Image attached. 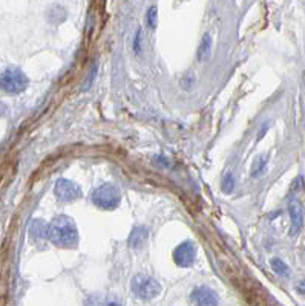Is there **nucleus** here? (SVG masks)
I'll list each match as a JSON object with an SVG mask.
<instances>
[{
    "instance_id": "0eeeda50",
    "label": "nucleus",
    "mask_w": 305,
    "mask_h": 306,
    "mask_svg": "<svg viewBox=\"0 0 305 306\" xmlns=\"http://www.w3.org/2000/svg\"><path fill=\"white\" fill-rule=\"evenodd\" d=\"M192 300L195 306H218L220 299L218 294L207 288V287H200L192 293Z\"/></svg>"
},
{
    "instance_id": "1a4fd4ad",
    "label": "nucleus",
    "mask_w": 305,
    "mask_h": 306,
    "mask_svg": "<svg viewBox=\"0 0 305 306\" xmlns=\"http://www.w3.org/2000/svg\"><path fill=\"white\" fill-rule=\"evenodd\" d=\"M146 239H147V231L144 228H135L130 239H129V244L134 248H140L146 242Z\"/></svg>"
},
{
    "instance_id": "6e6552de",
    "label": "nucleus",
    "mask_w": 305,
    "mask_h": 306,
    "mask_svg": "<svg viewBox=\"0 0 305 306\" xmlns=\"http://www.w3.org/2000/svg\"><path fill=\"white\" fill-rule=\"evenodd\" d=\"M290 216H292V234H298L302 228V207L299 202H293L290 205Z\"/></svg>"
},
{
    "instance_id": "9d476101",
    "label": "nucleus",
    "mask_w": 305,
    "mask_h": 306,
    "mask_svg": "<svg viewBox=\"0 0 305 306\" xmlns=\"http://www.w3.org/2000/svg\"><path fill=\"white\" fill-rule=\"evenodd\" d=\"M272 267H273V270H275L279 276H289V274H290L289 267H287L281 259H273V261H272Z\"/></svg>"
},
{
    "instance_id": "39448f33",
    "label": "nucleus",
    "mask_w": 305,
    "mask_h": 306,
    "mask_svg": "<svg viewBox=\"0 0 305 306\" xmlns=\"http://www.w3.org/2000/svg\"><path fill=\"white\" fill-rule=\"evenodd\" d=\"M54 192H55V196L60 202H74L81 196L80 187L69 179H58Z\"/></svg>"
},
{
    "instance_id": "20e7f679",
    "label": "nucleus",
    "mask_w": 305,
    "mask_h": 306,
    "mask_svg": "<svg viewBox=\"0 0 305 306\" xmlns=\"http://www.w3.org/2000/svg\"><path fill=\"white\" fill-rule=\"evenodd\" d=\"M130 287H132V293H134L138 299H141V300L155 299V297L161 293L160 284H158L155 279H152V277H149V276H143V274L135 276V277L132 279Z\"/></svg>"
},
{
    "instance_id": "f257e3e1",
    "label": "nucleus",
    "mask_w": 305,
    "mask_h": 306,
    "mask_svg": "<svg viewBox=\"0 0 305 306\" xmlns=\"http://www.w3.org/2000/svg\"><path fill=\"white\" fill-rule=\"evenodd\" d=\"M48 239L60 248L75 247L78 241V231L75 222L64 215L57 216L48 225Z\"/></svg>"
},
{
    "instance_id": "7ed1b4c3",
    "label": "nucleus",
    "mask_w": 305,
    "mask_h": 306,
    "mask_svg": "<svg viewBox=\"0 0 305 306\" xmlns=\"http://www.w3.org/2000/svg\"><path fill=\"white\" fill-rule=\"evenodd\" d=\"M121 201L120 190L112 184H103L92 193V202L104 210H114Z\"/></svg>"
},
{
    "instance_id": "f03ea898",
    "label": "nucleus",
    "mask_w": 305,
    "mask_h": 306,
    "mask_svg": "<svg viewBox=\"0 0 305 306\" xmlns=\"http://www.w3.org/2000/svg\"><path fill=\"white\" fill-rule=\"evenodd\" d=\"M28 77L17 67H9L0 74V89L6 93H20L28 87Z\"/></svg>"
},
{
    "instance_id": "ddd939ff",
    "label": "nucleus",
    "mask_w": 305,
    "mask_h": 306,
    "mask_svg": "<svg viewBox=\"0 0 305 306\" xmlns=\"http://www.w3.org/2000/svg\"><path fill=\"white\" fill-rule=\"evenodd\" d=\"M147 25H149V28L157 26V8L155 6H152L147 12Z\"/></svg>"
},
{
    "instance_id": "9b49d317",
    "label": "nucleus",
    "mask_w": 305,
    "mask_h": 306,
    "mask_svg": "<svg viewBox=\"0 0 305 306\" xmlns=\"http://www.w3.org/2000/svg\"><path fill=\"white\" fill-rule=\"evenodd\" d=\"M233 189H235V178L230 173H227L226 178H224V181H223V190L226 193H232Z\"/></svg>"
},
{
    "instance_id": "f8f14e48",
    "label": "nucleus",
    "mask_w": 305,
    "mask_h": 306,
    "mask_svg": "<svg viewBox=\"0 0 305 306\" xmlns=\"http://www.w3.org/2000/svg\"><path fill=\"white\" fill-rule=\"evenodd\" d=\"M209 43H210V38H209V35L204 38V41H203V46H201V49H200V55H201V60H206L209 55H210V48H209Z\"/></svg>"
},
{
    "instance_id": "4468645a",
    "label": "nucleus",
    "mask_w": 305,
    "mask_h": 306,
    "mask_svg": "<svg viewBox=\"0 0 305 306\" xmlns=\"http://www.w3.org/2000/svg\"><path fill=\"white\" fill-rule=\"evenodd\" d=\"M103 306H124L121 303V300H118V299H115V297H109L106 302H104V305Z\"/></svg>"
},
{
    "instance_id": "423d86ee",
    "label": "nucleus",
    "mask_w": 305,
    "mask_h": 306,
    "mask_svg": "<svg viewBox=\"0 0 305 306\" xmlns=\"http://www.w3.org/2000/svg\"><path fill=\"white\" fill-rule=\"evenodd\" d=\"M197 257V248L193 245V242L186 241L181 245H178L173 251V261L178 267L187 268L195 262Z\"/></svg>"
}]
</instances>
